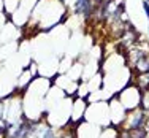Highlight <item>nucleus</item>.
<instances>
[{
    "mask_svg": "<svg viewBox=\"0 0 149 138\" xmlns=\"http://www.w3.org/2000/svg\"><path fill=\"white\" fill-rule=\"evenodd\" d=\"M129 124H127L125 129H140V127L144 125V121H146V114L143 111H136L133 114H130L129 118Z\"/></svg>",
    "mask_w": 149,
    "mask_h": 138,
    "instance_id": "1",
    "label": "nucleus"
},
{
    "mask_svg": "<svg viewBox=\"0 0 149 138\" xmlns=\"http://www.w3.org/2000/svg\"><path fill=\"white\" fill-rule=\"evenodd\" d=\"M92 8H94L92 0H76V2H74V10H76V13H83L86 17L91 16Z\"/></svg>",
    "mask_w": 149,
    "mask_h": 138,
    "instance_id": "2",
    "label": "nucleus"
},
{
    "mask_svg": "<svg viewBox=\"0 0 149 138\" xmlns=\"http://www.w3.org/2000/svg\"><path fill=\"white\" fill-rule=\"evenodd\" d=\"M144 130L143 127L140 129H125L119 133V138H144Z\"/></svg>",
    "mask_w": 149,
    "mask_h": 138,
    "instance_id": "3",
    "label": "nucleus"
},
{
    "mask_svg": "<svg viewBox=\"0 0 149 138\" xmlns=\"http://www.w3.org/2000/svg\"><path fill=\"white\" fill-rule=\"evenodd\" d=\"M136 87L141 91H148L149 89V70L148 72H141L140 76L136 79Z\"/></svg>",
    "mask_w": 149,
    "mask_h": 138,
    "instance_id": "4",
    "label": "nucleus"
},
{
    "mask_svg": "<svg viewBox=\"0 0 149 138\" xmlns=\"http://www.w3.org/2000/svg\"><path fill=\"white\" fill-rule=\"evenodd\" d=\"M143 10H144V13H146V16L149 19V2H146V0H143Z\"/></svg>",
    "mask_w": 149,
    "mask_h": 138,
    "instance_id": "5",
    "label": "nucleus"
},
{
    "mask_svg": "<svg viewBox=\"0 0 149 138\" xmlns=\"http://www.w3.org/2000/svg\"><path fill=\"white\" fill-rule=\"evenodd\" d=\"M148 130H149V122H148Z\"/></svg>",
    "mask_w": 149,
    "mask_h": 138,
    "instance_id": "6",
    "label": "nucleus"
}]
</instances>
